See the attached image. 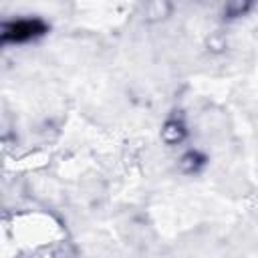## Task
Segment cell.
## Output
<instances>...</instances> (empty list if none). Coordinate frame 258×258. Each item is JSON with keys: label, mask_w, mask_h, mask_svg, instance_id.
I'll return each mask as SVG.
<instances>
[{"label": "cell", "mask_w": 258, "mask_h": 258, "mask_svg": "<svg viewBox=\"0 0 258 258\" xmlns=\"http://www.w3.org/2000/svg\"><path fill=\"white\" fill-rule=\"evenodd\" d=\"M46 30L40 20H16L4 28V40L10 42H24L32 36H38Z\"/></svg>", "instance_id": "6da1fadb"}]
</instances>
